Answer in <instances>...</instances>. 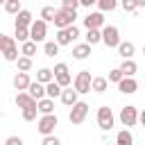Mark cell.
Instances as JSON below:
<instances>
[{"label":"cell","mask_w":145,"mask_h":145,"mask_svg":"<svg viewBox=\"0 0 145 145\" xmlns=\"http://www.w3.org/2000/svg\"><path fill=\"white\" fill-rule=\"evenodd\" d=\"M36 113H39V106H36V104H32V106H25V109H23V120L32 122V120H36Z\"/></svg>","instance_id":"obj_29"},{"label":"cell","mask_w":145,"mask_h":145,"mask_svg":"<svg viewBox=\"0 0 145 145\" xmlns=\"http://www.w3.org/2000/svg\"><path fill=\"white\" fill-rule=\"evenodd\" d=\"M34 20H32V14L27 11V9H20L18 14H16V27H29Z\"/></svg>","instance_id":"obj_15"},{"label":"cell","mask_w":145,"mask_h":145,"mask_svg":"<svg viewBox=\"0 0 145 145\" xmlns=\"http://www.w3.org/2000/svg\"><path fill=\"white\" fill-rule=\"evenodd\" d=\"M29 84H32V79H29L27 72H18V75H14V88H16V91H27Z\"/></svg>","instance_id":"obj_12"},{"label":"cell","mask_w":145,"mask_h":145,"mask_svg":"<svg viewBox=\"0 0 145 145\" xmlns=\"http://www.w3.org/2000/svg\"><path fill=\"white\" fill-rule=\"evenodd\" d=\"M5 9L16 16V14L20 11V0H7V2H5Z\"/></svg>","instance_id":"obj_35"},{"label":"cell","mask_w":145,"mask_h":145,"mask_svg":"<svg viewBox=\"0 0 145 145\" xmlns=\"http://www.w3.org/2000/svg\"><path fill=\"white\" fill-rule=\"evenodd\" d=\"M45 34H48V23H45L43 18L34 20V23L29 25V39H32L34 43H41V41H45Z\"/></svg>","instance_id":"obj_4"},{"label":"cell","mask_w":145,"mask_h":145,"mask_svg":"<svg viewBox=\"0 0 145 145\" xmlns=\"http://www.w3.org/2000/svg\"><path fill=\"white\" fill-rule=\"evenodd\" d=\"M113 122H116L113 111H111L109 106H100V109H97V125H100V129L109 131V129L113 127Z\"/></svg>","instance_id":"obj_7"},{"label":"cell","mask_w":145,"mask_h":145,"mask_svg":"<svg viewBox=\"0 0 145 145\" xmlns=\"http://www.w3.org/2000/svg\"><path fill=\"white\" fill-rule=\"evenodd\" d=\"M116 145H134V136H131V131H129V129L118 131V136H116Z\"/></svg>","instance_id":"obj_25"},{"label":"cell","mask_w":145,"mask_h":145,"mask_svg":"<svg viewBox=\"0 0 145 145\" xmlns=\"http://www.w3.org/2000/svg\"><path fill=\"white\" fill-rule=\"evenodd\" d=\"M102 43L106 48H118L120 45V32L116 25H104L102 27Z\"/></svg>","instance_id":"obj_3"},{"label":"cell","mask_w":145,"mask_h":145,"mask_svg":"<svg viewBox=\"0 0 145 145\" xmlns=\"http://www.w3.org/2000/svg\"><path fill=\"white\" fill-rule=\"evenodd\" d=\"M36 106H39V111H41V113H52V111H54V100L45 95L43 100H39V102H36Z\"/></svg>","instance_id":"obj_24"},{"label":"cell","mask_w":145,"mask_h":145,"mask_svg":"<svg viewBox=\"0 0 145 145\" xmlns=\"http://www.w3.org/2000/svg\"><path fill=\"white\" fill-rule=\"evenodd\" d=\"M72 41H75V36L70 34L68 27H63V29L57 32V43H59V45H68V43H72Z\"/></svg>","instance_id":"obj_21"},{"label":"cell","mask_w":145,"mask_h":145,"mask_svg":"<svg viewBox=\"0 0 145 145\" xmlns=\"http://www.w3.org/2000/svg\"><path fill=\"white\" fill-rule=\"evenodd\" d=\"M52 79H54V72H52L50 68H39V72H36V82L48 84V82H52Z\"/></svg>","instance_id":"obj_26"},{"label":"cell","mask_w":145,"mask_h":145,"mask_svg":"<svg viewBox=\"0 0 145 145\" xmlns=\"http://www.w3.org/2000/svg\"><path fill=\"white\" fill-rule=\"evenodd\" d=\"M11 41H14V39H11V36H5V34H2V32H0V52H2V50H5V48H7V45H9V43H11Z\"/></svg>","instance_id":"obj_40"},{"label":"cell","mask_w":145,"mask_h":145,"mask_svg":"<svg viewBox=\"0 0 145 145\" xmlns=\"http://www.w3.org/2000/svg\"><path fill=\"white\" fill-rule=\"evenodd\" d=\"M54 16H57V9L54 7H43L41 9V18L48 23V20H54Z\"/></svg>","instance_id":"obj_34"},{"label":"cell","mask_w":145,"mask_h":145,"mask_svg":"<svg viewBox=\"0 0 145 145\" xmlns=\"http://www.w3.org/2000/svg\"><path fill=\"white\" fill-rule=\"evenodd\" d=\"M138 122H140V125H143V127H145V109H143V111H140V113H138Z\"/></svg>","instance_id":"obj_43"},{"label":"cell","mask_w":145,"mask_h":145,"mask_svg":"<svg viewBox=\"0 0 145 145\" xmlns=\"http://www.w3.org/2000/svg\"><path fill=\"white\" fill-rule=\"evenodd\" d=\"M91 82H93V77H91V70H82V72H77V77H75V91L77 93H91Z\"/></svg>","instance_id":"obj_6"},{"label":"cell","mask_w":145,"mask_h":145,"mask_svg":"<svg viewBox=\"0 0 145 145\" xmlns=\"http://www.w3.org/2000/svg\"><path fill=\"white\" fill-rule=\"evenodd\" d=\"M43 52H45V57H54V54H59V43H57V41H48V43L43 45Z\"/></svg>","instance_id":"obj_31"},{"label":"cell","mask_w":145,"mask_h":145,"mask_svg":"<svg viewBox=\"0 0 145 145\" xmlns=\"http://www.w3.org/2000/svg\"><path fill=\"white\" fill-rule=\"evenodd\" d=\"M5 2H7V0H0V5H5Z\"/></svg>","instance_id":"obj_45"},{"label":"cell","mask_w":145,"mask_h":145,"mask_svg":"<svg viewBox=\"0 0 145 145\" xmlns=\"http://www.w3.org/2000/svg\"><path fill=\"white\" fill-rule=\"evenodd\" d=\"M39 100H34L27 91H20L18 95H16V106H20V109H25V106H32V104H36Z\"/></svg>","instance_id":"obj_14"},{"label":"cell","mask_w":145,"mask_h":145,"mask_svg":"<svg viewBox=\"0 0 145 145\" xmlns=\"http://www.w3.org/2000/svg\"><path fill=\"white\" fill-rule=\"evenodd\" d=\"M134 2H136V7H138V9H140V7H145V0H134Z\"/></svg>","instance_id":"obj_44"},{"label":"cell","mask_w":145,"mask_h":145,"mask_svg":"<svg viewBox=\"0 0 145 145\" xmlns=\"http://www.w3.org/2000/svg\"><path fill=\"white\" fill-rule=\"evenodd\" d=\"M5 145H25V143H23V138H18V136H9Z\"/></svg>","instance_id":"obj_41"},{"label":"cell","mask_w":145,"mask_h":145,"mask_svg":"<svg viewBox=\"0 0 145 145\" xmlns=\"http://www.w3.org/2000/svg\"><path fill=\"white\" fill-rule=\"evenodd\" d=\"M75 18H77V11H70V9H57V16H54V25L57 29H63V27H70L75 25Z\"/></svg>","instance_id":"obj_2"},{"label":"cell","mask_w":145,"mask_h":145,"mask_svg":"<svg viewBox=\"0 0 145 145\" xmlns=\"http://www.w3.org/2000/svg\"><path fill=\"white\" fill-rule=\"evenodd\" d=\"M134 43L131 41H120V45H118V54L122 57V59H131V54H134Z\"/></svg>","instance_id":"obj_18"},{"label":"cell","mask_w":145,"mask_h":145,"mask_svg":"<svg viewBox=\"0 0 145 145\" xmlns=\"http://www.w3.org/2000/svg\"><path fill=\"white\" fill-rule=\"evenodd\" d=\"M79 5L82 7H93V5H97V0H79Z\"/></svg>","instance_id":"obj_42"},{"label":"cell","mask_w":145,"mask_h":145,"mask_svg":"<svg viewBox=\"0 0 145 145\" xmlns=\"http://www.w3.org/2000/svg\"><path fill=\"white\" fill-rule=\"evenodd\" d=\"M120 5H122V9H125L127 14H134V11H138V7H136V2H134V0H120Z\"/></svg>","instance_id":"obj_36"},{"label":"cell","mask_w":145,"mask_h":145,"mask_svg":"<svg viewBox=\"0 0 145 145\" xmlns=\"http://www.w3.org/2000/svg\"><path fill=\"white\" fill-rule=\"evenodd\" d=\"M41 145H61V140L57 138V136H43V140H41Z\"/></svg>","instance_id":"obj_39"},{"label":"cell","mask_w":145,"mask_h":145,"mask_svg":"<svg viewBox=\"0 0 145 145\" xmlns=\"http://www.w3.org/2000/svg\"><path fill=\"white\" fill-rule=\"evenodd\" d=\"M120 122H122L125 127H134V125L138 122V109L131 106V104L122 106V109H120Z\"/></svg>","instance_id":"obj_8"},{"label":"cell","mask_w":145,"mask_h":145,"mask_svg":"<svg viewBox=\"0 0 145 145\" xmlns=\"http://www.w3.org/2000/svg\"><path fill=\"white\" fill-rule=\"evenodd\" d=\"M102 25H104V14L102 11H93V14H88L84 18V27L86 29H100Z\"/></svg>","instance_id":"obj_10"},{"label":"cell","mask_w":145,"mask_h":145,"mask_svg":"<svg viewBox=\"0 0 145 145\" xmlns=\"http://www.w3.org/2000/svg\"><path fill=\"white\" fill-rule=\"evenodd\" d=\"M120 70H122V75H125V77H134V72L138 70V66H136V61H134V59H125V61L120 63Z\"/></svg>","instance_id":"obj_20"},{"label":"cell","mask_w":145,"mask_h":145,"mask_svg":"<svg viewBox=\"0 0 145 145\" xmlns=\"http://www.w3.org/2000/svg\"><path fill=\"white\" fill-rule=\"evenodd\" d=\"M77 95H79V93H77L75 88H68V86H66V88L61 91V102H63L66 106H72V104L77 102Z\"/></svg>","instance_id":"obj_16"},{"label":"cell","mask_w":145,"mask_h":145,"mask_svg":"<svg viewBox=\"0 0 145 145\" xmlns=\"http://www.w3.org/2000/svg\"><path fill=\"white\" fill-rule=\"evenodd\" d=\"M122 77H125V75H122V70H120V68H113V70L109 72V82H116V84H118Z\"/></svg>","instance_id":"obj_38"},{"label":"cell","mask_w":145,"mask_h":145,"mask_svg":"<svg viewBox=\"0 0 145 145\" xmlns=\"http://www.w3.org/2000/svg\"><path fill=\"white\" fill-rule=\"evenodd\" d=\"M59 125V120H57V116L54 113H43L41 118H39V131L43 134V136H50L52 131H54V127Z\"/></svg>","instance_id":"obj_5"},{"label":"cell","mask_w":145,"mask_h":145,"mask_svg":"<svg viewBox=\"0 0 145 145\" xmlns=\"http://www.w3.org/2000/svg\"><path fill=\"white\" fill-rule=\"evenodd\" d=\"M52 72H54V79H57V84H59V86H63V88H66V86H70L72 77H70V72H68V66H66V63H57Z\"/></svg>","instance_id":"obj_9"},{"label":"cell","mask_w":145,"mask_h":145,"mask_svg":"<svg viewBox=\"0 0 145 145\" xmlns=\"http://www.w3.org/2000/svg\"><path fill=\"white\" fill-rule=\"evenodd\" d=\"M79 7V0H61V9H70V11H77Z\"/></svg>","instance_id":"obj_37"},{"label":"cell","mask_w":145,"mask_h":145,"mask_svg":"<svg viewBox=\"0 0 145 145\" xmlns=\"http://www.w3.org/2000/svg\"><path fill=\"white\" fill-rule=\"evenodd\" d=\"M27 93H29L34 100H43V97H45V84H41V82H32L29 88H27Z\"/></svg>","instance_id":"obj_13"},{"label":"cell","mask_w":145,"mask_h":145,"mask_svg":"<svg viewBox=\"0 0 145 145\" xmlns=\"http://www.w3.org/2000/svg\"><path fill=\"white\" fill-rule=\"evenodd\" d=\"M106 86H109L106 77H93V82H91V91H95V93H104Z\"/></svg>","instance_id":"obj_23"},{"label":"cell","mask_w":145,"mask_h":145,"mask_svg":"<svg viewBox=\"0 0 145 145\" xmlns=\"http://www.w3.org/2000/svg\"><path fill=\"white\" fill-rule=\"evenodd\" d=\"M0 54H2L7 61H18V48H16V39H14V41H11V43H9V45H7V48H5Z\"/></svg>","instance_id":"obj_17"},{"label":"cell","mask_w":145,"mask_h":145,"mask_svg":"<svg viewBox=\"0 0 145 145\" xmlns=\"http://www.w3.org/2000/svg\"><path fill=\"white\" fill-rule=\"evenodd\" d=\"M61 91H63V86H59L57 79H52V82L45 84V95L52 97V100H54V97H61Z\"/></svg>","instance_id":"obj_19"},{"label":"cell","mask_w":145,"mask_h":145,"mask_svg":"<svg viewBox=\"0 0 145 145\" xmlns=\"http://www.w3.org/2000/svg\"><path fill=\"white\" fill-rule=\"evenodd\" d=\"M106 145H109V143H106Z\"/></svg>","instance_id":"obj_47"},{"label":"cell","mask_w":145,"mask_h":145,"mask_svg":"<svg viewBox=\"0 0 145 145\" xmlns=\"http://www.w3.org/2000/svg\"><path fill=\"white\" fill-rule=\"evenodd\" d=\"M20 54H25V57H34L36 54V43L29 39V41H25V43H20Z\"/></svg>","instance_id":"obj_27"},{"label":"cell","mask_w":145,"mask_h":145,"mask_svg":"<svg viewBox=\"0 0 145 145\" xmlns=\"http://www.w3.org/2000/svg\"><path fill=\"white\" fill-rule=\"evenodd\" d=\"M86 116H88V104L86 102H75L72 106H70V113H68V120H70V125H82L84 120H86Z\"/></svg>","instance_id":"obj_1"},{"label":"cell","mask_w":145,"mask_h":145,"mask_svg":"<svg viewBox=\"0 0 145 145\" xmlns=\"http://www.w3.org/2000/svg\"><path fill=\"white\" fill-rule=\"evenodd\" d=\"M16 63H18V70H20V72H27V70L32 68V57H25V54H23V57H18Z\"/></svg>","instance_id":"obj_33"},{"label":"cell","mask_w":145,"mask_h":145,"mask_svg":"<svg viewBox=\"0 0 145 145\" xmlns=\"http://www.w3.org/2000/svg\"><path fill=\"white\" fill-rule=\"evenodd\" d=\"M136 88H138V84H136V79H134V77H122V79L118 82V91H120V93H125V95L136 93Z\"/></svg>","instance_id":"obj_11"},{"label":"cell","mask_w":145,"mask_h":145,"mask_svg":"<svg viewBox=\"0 0 145 145\" xmlns=\"http://www.w3.org/2000/svg\"><path fill=\"white\" fill-rule=\"evenodd\" d=\"M14 39H16L18 43H25V41H29V27H16V34H14Z\"/></svg>","instance_id":"obj_30"},{"label":"cell","mask_w":145,"mask_h":145,"mask_svg":"<svg viewBox=\"0 0 145 145\" xmlns=\"http://www.w3.org/2000/svg\"><path fill=\"white\" fill-rule=\"evenodd\" d=\"M88 54H91V45L88 43H79V45L72 48V57L75 59H86Z\"/></svg>","instance_id":"obj_22"},{"label":"cell","mask_w":145,"mask_h":145,"mask_svg":"<svg viewBox=\"0 0 145 145\" xmlns=\"http://www.w3.org/2000/svg\"><path fill=\"white\" fill-rule=\"evenodd\" d=\"M143 54H145V45H143Z\"/></svg>","instance_id":"obj_46"},{"label":"cell","mask_w":145,"mask_h":145,"mask_svg":"<svg viewBox=\"0 0 145 145\" xmlns=\"http://www.w3.org/2000/svg\"><path fill=\"white\" fill-rule=\"evenodd\" d=\"M102 41V32L100 29H88L86 32V43L88 45H95V43H100Z\"/></svg>","instance_id":"obj_28"},{"label":"cell","mask_w":145,"mask_h":145,"mask_svg":"<svg viewBox=\"0 0 145 145\" xmlns=\"http://www.w3.org/2000/svg\"><path fill=\"white\" fill-rule=\"evenodd\" d=\"M97 7H100L102 14H104V11H113V9L118 7V0H97Z\"/></svg>","instance_id":"obj_32"}]
</instances>
